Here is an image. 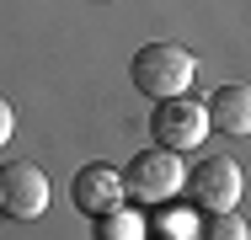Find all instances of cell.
I'll return each instance as SVG.
<instances>
[{
  "instance_id": "ba28073f",
  "label": "cell",
  "mask_w": 251,
  "mask_h": 240,
  "mask_svg": "<svg viewBox=\"0 0 251 240\" xmlns=\"http://www.w3.org/2000/svg\"><path fill=\"white\" fill-rule=\"evenodd\" d=\"M139 235H145V219L128 214L123 203L107 208V214H97V240H139Z\"/></svg>"
},
{
  "instance_id": "52a82bcc",
  "label": "cell",
  "mask_w": 251,
  "mask_h": 240,
  "mask_svg": "<svg viewBox=\"0 0 251 240\" xmlns=\"http://www.w3.org/2000/svg\"><path fill=\"white\" fill-rule=\"evenodd\" d=\"M208 123L219 128V134H230V139H241L251 134V86H219V91L208 96Z\"/></svg>"
},
{
  "instance_id": "277c9868",
  "label": "cell",
  "mask_w": 251,
  "mask_h": 240,
  "mask_svg": "<svg viewBox=\"0 0 251 240\" xmlns=\"http://www.w3.org/2000/svg\"><path fill=\"white\" fill-rule=\"evenodd\" d=\"M187 187H193V203H198L203 214H219V208H235V203H241L246 176H241V166H235L230 155H208V160L193 166Z\"/></svg>"
},
{
  "instance_id": "8992f818",
  "label": "cell",
  "mask_w": 251,
  "mask_h": 240,
  "mask_svg": "<svg viewBox=\"0 0 251 240\" xmlns=\"http://www.w3.org/2000/svg\"><path fill=\"white\" fill-rule=\"evenodd\" d=\"M70 197H75V208L80 214H107V208H118L123 197H128V187H123V171L118 166H101V160H91V166H80L75 171V182H70Z\"/></svg>"
},
{
  "instance_id": "7a4b0ae2",
  "label": "cell",
  "mask_w": 251,
  "mask_h": 240,
  "mask_svg": "<svg viewBox=\"0 0 251 240\" xmlns=\"http://www.w3.org/2000/svg\"><path fill=\"white\" fill-rule=\"evenodd\" d=\"M123 187L128 197H139V203H171L176 192L187 187V171H182V160H176V149H166V144H155V149H139L128 166H123Z\"/></svg>"
},
{
  "instance_id": "30bf717a",
  "label": "cell",
  "mask_w": 251,
  "mask_h": 240,
  "mask_svg": "<svg viewBox=\"0 0 251 240\" xmlns=\"http://www.w3.org/2000/svg\"><path fill=\"white\" fill-rule=\"evenodd\" d=\"M160 235L187 240V235H198V224H193V214H166V203H160Z\"/></svg>"
},
{
  "instance_id": "9c48e42d",
  "label": "cell",
  "mask_w": 251,
  "mask_h": 240,
  "mask_svg": "<svg viewBox=\"0 0 251 240\" xmlns=\"http://www.w3.org/2000/svg\"><path fill=\"white\" fill-rule=\"evenodd\" d=\"M246 235V224L235 219V208H219V214H208V240H241Z\"/></svg>"
},
{
  "instance_id": "6da1fadb",
  "label": "cell",
  "mask_w": 251,
  "mask_h": 240,
  "mask_svg": "<svg viewBox=\"0 0 251 240\" xmlns=\"http://www.w3.org/2000/svg\"><path fill=\"white\" fill-rule=\"evenodd\" d=\"M198 75V59L182 43H145L134 59H128V80L134 91L150 96V101H166V96H182Z\"/></svg>"
},
{
  "instance_id": "8fae6325",
  "label": "cell",
  "mask_w": 251,
  "mask_h": 240,
  "mask_svg": "<svg viewBox=\"0 0 251 240\" xmlns=\"http://www.w3.org/2000/svg\"><path fill=\"white\" fill-rule=\"evenodd\" d=\"M11 134H16V112H11V101L0 96V149L11 144Z\"/></svg>"
},
{
  "instance_id": "3957f363",
  "label": "cell",
  "mask_w": 251,
  "mask_h": 240,
  "mask_svg": "<svg viewBox=\"0 0 251 240\" xmlns=\"http://www.w3.org/2000/svg\"><path fill=\"white\" fill-rule=\"evenodd\" d=\"M150 139L166 144V149H193V144L208 139V107L203 101H187V91L182 96H166V101H155L150 112Z\"/></svg>"
},
{
  "instance_id": "5b68a950",
  "label": "cell",
  "mask_w": 251,
  "mask_h": 240,
  "mask_svg": "<svg viewBox=\"0 0 251 240\" xmlns=\"http://www.w3.org/2000/svg\"><path fill=\"white\" fill-rule=\"evenodd\" d=\"M0 208L11 219H38L49 208V176L32 160H5L0 166Z\"/></svg>"
}]
</instances>
